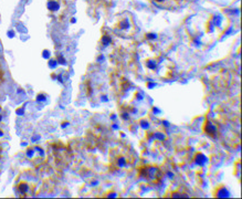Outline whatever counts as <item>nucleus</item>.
I'll return each instance as SVG.
<instances>
[{"mask_svg": "<svg viewBox=\"0 0 242 199\" xmlns=\"http://www.w3.org/2000/svg\"><path fill=\"white\" fill-rule=\"evenodd\" d=\"M152 138H155L156 141H165L166 139V135H165V133H162V132H155V133H152Z\"/></svg>", "mask_w": 242, "mask_h": 199, "instance_id": "11", "label": "nucleus"}, {"mask_svg": "<svg viewBox=\"0 0 242 199\" xmlns=\"http://www.w3.org/2000/svg\"><path fill=\"white\" fill-rule=\"evenodd\" d=\"M46 100V95L44 94V93H40V94H38L36 97V101L38 103H44Z\"/></svg>", "mask_w": 242, "mask_h": 199, "instance_id": "15", "label": "nucleus"}, {"mask_svg": "<svg viewBox=\"0 0 242 199\" xmlns=\"http://www.w3.org/2000/svg\"><path fill=\"white\" fill-rule=\"evenodd\" d=\"M70 126V122H68V121H65V122H63V123H61V129H66V127H69Z\"/></svg>", "mask_w": 242, "mask_h": 199, "instance_id": "22", "label": "nucleus"}, {"mask_svg": "<svg viewBox=\"0 0 242 199\" xmlns=\"http://www.w3.org/2000/svg\"><path fill=\"white\" fill-rule=\"evenodd\" d=\"M230 192L225 185H219L212 192V196L217 197V198H228V197H230Z\"/></svg>", "mask_w": 242, "mask_h": 199, "instance_id": "3", "label": "nucleus"}, {"mask_svg": "<svg viewBox=\"0 0 242 199\" xmlns=\"http://www.w3.org/2000/svg\"><path fill=\"white\" fill-rule=\"evenodd\" d=\"M50 56H51V53H50V51H49V50H44V51L42 52V56H43V58L49 59V58H50Z\"/></svg>", "mask_w": 242, "mask_h": 199, "instance_id": "20", "label": "nucleus"}, {"mask_svg": "<svg viewBox=\"0 0 242 199\" xmlns=\"http://www.w3.org/2000/svg\"><path fill=\"white\" fill-rule=\"evenodd\" d=\"M146 39L147 40H149V41H155V40H157L158 39V36L156 33H147L146 34Z\"/></svg>", "mask_w": 242, "mask_h": 199, "instance_id": "16", "label": "nucleus"}, {"mask_svg": "<svg viewBox=\"0 0 242 199\" xmlns=\"http://www.w3.org/2000/svg\"><path fill=\"white\" fill-rule=\"evenodd\" d=\"M139 175L149 182H155L159 177V168L154 165H146L139 168Z\"/></svg>", "mask_w": 242, "mask_h": 199, "instance_id": "1", "label": "nucleus"}, {"mask_svg": "<svg viewBox=\"0 0 242 199\" xmlns=\"http://www.w3.org/2000/svg\"><path fill=\"white\" fill-rule=\"evenodd\" d=\"M18 192L20 196H27L29 192V184L26 182H21L18 184Z\"/></svg>", "mask_w": 242, "mask_h": 199, "instance_id": "7", "label": "nucleus"}, {"mask_svg": "<svg viewBox=\"0 0 242 199\" xmlns=\"http://www.w3.org/2000/svg\"><path fill=\"white\" fill-rule=\"evenodd\" d=\"M96 185H99V182H97V180H94V182H91V186H92V187H94V186H96Z\"/></svg>", "mask_w": 242, "mask_h": 199, "instance_id": "26", "label": "nucleus"}, {"mask_svg": "<svg viewBox=\"0 0 242 199\" xmlns=\"http://www.w3.org/2000/svg\"><path fill=\"white\" fill-rule=\"evenodd\" d=\"M139 125H141V127L144 129H148L150 127V123L146 119H142L141 121H139Z\"/></svg>", "mask_w": 242, "mask_h": 199, "instance_id": "14", "label": "nucleus"}, {"mask_svg": "<svg viewBox=\"0 0 242 199\" xmlns=\"http://www.w3.org/2000/svg\"><path fill=\"white\" fill-rule=\"evenodd\" d=\"M113 42V39H112V36L109 34H104V36H102L101 38V43L103 44L104 46H107Z\"/></svg>", "mask_w": 242, "mask_h": 199, "instance_id": "10", "label": "nucleus"}, {"mask_svg": "<svg viewBox=\"0 0 242 199\" xmlns=\"http://www.w3.org/2000/svg\"><path fill=\"white\" fill-rule=\"evenodd\" d=\"M194 159H195V164H196L197 166H200V167H205L209 162L208 157H207L205 154L200 153V152H197V153L195 154Z\"/></svg>", "mask_w": 242, "mask_h": 199, "instance_id": "5", "label": "nucleus"}, {"mask_svg": "<svg viewBox=\"0 0 242 199\" xmlns=\"http://www.w3.org/2000/svg\"><path fill=\"white\" fill-rule=\"evenodd\" d=\"M56 66H58V61H56V59H53V60L51 59V60L49 61V66H50L51 69H54Z\"/></svg>", "mask_w": 242, "mask_h": 199, "instance_id": "19", "label": "nucleus"}, {"mask_svg": "<svg viewBox=\"0 0 242 199\" xmlns=\"http://www.w3.org/2000/svg\"><path fill=\"white\" fill-rule=\"evenodd\" d=\"M122 119H123L124 121H127V119H129V114L127 112H123V113H122Z\"/></svg>", "mask_w": 242, "mask_h": 199, "instance_id": "21", "label": "nucleus"}, {"mask_svg": "<svg viewBox=\"0 0 242 199\" xmlns=\"http://www.w3.org/2000/svg\"><path fill=\"white\" fill-rule=\"evenodd\" d=\"M116 28L119 30H122V31H128L129 29H132V27H133V23H132L131 19L129 18H119V20H117L116 22Z\"/></svg>", "mask_w": 242, "mask_h": 199, "instance_id": "4", "label": "nucleus"}, {"mask_svg": "<svg viewBox=\"0 0 242 199\" xmlns=\"http://www.w3.org/2000/svg\"><path fill=\"white\" fill-rule=\"evenodd\" d=\"M56 61H58V64H63V66H65L66 64V60L64 59V56H59L58 59H56Z\"/></svg>", "mask_w": 242, "mask_h": 199, "instance_id": "17", "label": "nucleus"}, {"mask_svg": "<svg viewBox=\"0 0 242 199\" xmlns=\"http://www.w3.org/2000/svg\"><path fill=\"white\" fill-rule=\"evenodd\" d=\"M115 166H116L117 168H119V169H122V168H125L126 166H127V159H126L125 156H117L116 158H115Z\"/></svg>", "mask_w": 242, "mask_h": 199, "instance_id": "8", "label": "nucleus"}, {"mask_svg": "<svg viewBox=\"0 0 242 199\" xmlns=\"http://www.w3.org/2000/svg\"><path fill=\"white\" fill-rule=\"evenodd\" d=\"M222 19H221L220 16H215V17L211 19V23L213 24V27H220Z\"/></svg>", "mask_w": 242, "mask_h": 199, "instance_id": "13", "label": "nucleus"}, {"mask_svg": "<svg viewBox=\"0 0 242 199\" xmlns=\"http://www.w3.org/2000/svg\"><path fill=\"white\" fill-rule=\"evenodd\" d=\"M169 0H154V2L158 3V5H164V3L168 2Z\"/></svg>", "mask_w": 242, "mask_h": 199, "instance_id": "23", "label": "nucleus"}, {"mask_svg": "<svg viewBox=\"0 0 242 199\" xmlns=\"http://www.w3.org/2000/svg\"><path fill=\"white\" fill-rule=\"evenodd\" d=\"M174 197V198H176V197H182V198H185V197H188V195L185 194V192H169V194H167L165 197Z\"/></svg>", "mask_w": 242, "mask_h": 199, "instance_id": "12", "label": "nucleus"}, {"mask_svg": "<svg viewBox=\"0 0 242 199\" xmlns=\"http://www.w3.org/2000/svg\"><path fill=\"white\" fill-rule=\"evenodd\" d=\"M105 197H107V198H116L117 194L115 192H105Z\"/></svg>", "mask_w": 242, "mask_h": 199, "instance_id": "18", "label": "nucleus"}, {"mask_svg": "<svg viewBox=\"0 0 242 199\" xmlns=\"http://www.w3.org/2000/svg\"><path fill=\"white\" fill-rule=\"evenodd\" d=\"M203 132L207 134V135H209L210 137H217V135H218V126L215 125V123H212V122H209V121H206L205 122V124H203Z\"/></svg>", "mask_w": 242, "mask_h": 199, "instance_id": "2", "label": "nucleus"}, {"mask_svg": "<svg viewBox=\"0 0 242 199\" xmlns=\"http://www.w3.org/2000/svg\"><path fill=\"white\" fill-rule=\"evenodd\" d=\"M145 66L148 70L150 71H156L158 69V61L155 59H147L145 61Z\"/></svg>", "mask_w": 242, "mask_h": 199, "instance_id": "9", "label": "nucleus"}, {"mask_svg": "<svg viewBox=\"0 0 242 199\" xmlns=\"http://www.w3.org/2000/svg\"><path fill=\"white\" fill-rule=\"evenodd\" d=\"M13 34H15V33H13V31H10V32H8V36H9L10 38H12V36H13Z\"/></svg>", "mask_w": 242, "mask_h": 199, "instance_id": "27", "label": "nucleus"}, {"mask_svg": "<svg viewBox=\"0 0 242 199\" xmlns=\"http://www.w3.org/2000/svg\"><path fill=\"white\" fill-rule=\"evenodd\" d=\"M17 114L18 115H23L24 114V107H21V109H17Z\"/></svg>", "mask_w": 242, "mask_h": 199, "instance_id": "24", "label": "nucleus"}, {"mask_svg": "<svg viewBox=\"0 0 242 199\" xmlns=\"http://www.w3.org/2000/svg\"><path fill=\"white\" fill-rule=\"evenodd\" d=\"M146 85H147V88L152 89V88H155V86H156V85H157V84H156V83H152V82H148Z\"/></svg>", "mask_w": 242, "mask_h": 199, "instance_id": "25", "label": "nucleus"}, {"mask_svg": "<svg viewBox=\"0 0 242 199\" xmlns=\"http://www.w3.org/2000/svg\"><path fill=\"white\" fill-rule=\"evenodd\" d=\"M61 8V3L59 0H48V9L51 12L59 11Z\"/></svg>", "mask_w": 242, "mask_h": 199, "instance_id": "6", "label": "nucleus"}]
</instances>
